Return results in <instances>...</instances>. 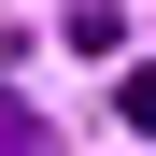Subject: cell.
<instances>
[{
	"label": "cell",
	"instance_id": "cell-1",
	"mask_svg": "<svg viewBox=\"0 0 156 156\" xmlns=\"http://www.w3.org/2000/svg\"><path fill=\"white\" fill-rule=\"evenodd\" d=\"M0 156H57V128H43L29 99H0Z\"/></svg>",
	"mask_w": 156,
	"mask_h": 156
}]
</instances>
